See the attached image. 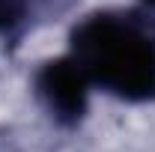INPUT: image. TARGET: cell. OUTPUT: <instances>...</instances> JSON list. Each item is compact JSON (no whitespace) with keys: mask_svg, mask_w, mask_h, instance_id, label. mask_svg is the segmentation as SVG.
Listing matches in <instances>:
<instances>
[{"mask_svg":"<svg viewBox=\"0 0 155 152\" xmlns=\"http://www.w3.org/2000/svg\"><path fill=\"white\" fill-rule=\"evenodd\" d=\"M69 57L87 81L119 101H155V18L137 9H101L78 21Z\"/></svg>","mask_w":155,"mask_h":152,"instance_id":"1","label":"cell"},{"mask_svg":"<svg viewBox=\"0 0 155 152\" xmlns=\"http://www.w3.org/2000/svg\"><path fill=\"white\" fill-rule=\"evenodd\" d=\"M90 81L81 72L75 60L69 57H57L42 63V69L36 72V93L45 104V111L51 114L54 122L60 125H78L87 107H90Z\"/></svg>","mask_w":155,"mask_h":152,"instance_id":"2","label":"cell"},{"mask_svg":"<svg viewBox=\"0 0 155 152\" xmlns=\"http://www.w3.org/2000/svg\"><path fill=\"white\" fill-rule=\"evenodd\" d=\"M30 0H0V36H9L27 18Z\"/></svg>","mask_w":155,"mask_h":152,"instance_id":"3","label":"cell"},{"mask_svg":"<svg viewBox=\"0 0 155 152\" xmlns=\"http://www.w3.org/2000/svg\"><path fill=\"white\" fill-rule=\"evenodd\" d=\"M143 3H146V6H149V9H155V0H143Z\"/></svg>","mask_w":155,"mask_h":152,"instance_id":"4","label":"cell"}]
</instances>
